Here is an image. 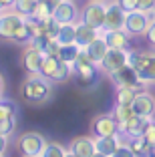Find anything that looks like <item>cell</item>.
<instances>
[{
    "instance_id": "44dd1931",
    "label": "cell",
    "mask_w": 155,
    "mask_h": 157,
    "mask_svg": "<svg viewBox=\"0 0 155 157\" xmlns=\"http://www.w3.org/2000/svg\"><path fill=\"white\" fill-rule=\"evenodd\" d=\"M83 48L77 44V42H68V44H60L59 46V59L63 60V63H68V65H73L75 60H77L79 52H81Z\"/></svg>"
},
{
    "instance_id": "cb8c5ba5",
    "label": "cell",
    "mask_w": 155,
    "mask_h": 157,
    "mask_svg": "<svg viewBox=\"0 0 155 157\" xmlns=\"http://www.w3.org/2000/svg\"><path fill=\"white\" fill-rule=\"evenodd\" d=\"M75 22H67L59 26V33H56V40L60 44H68V42H75Z\"/></svg>"
},
{
    "instance_id": "836d02e7",
    "label": "cell",
    "mask_w": 155,
    "mask_h": 157,
    "mask_svg": "<svg viewBox=\"0 0 155 157\" xmlns=\"http://www.w3.org/2000/svg\"><path fill=\"white\" fill-rule=\"evenodd\" d=\"M145 36H147V40H149V44L155 46V20L149 22V26H147V30H145Z\"/></svg>"
},
{
    "instance_id": "d6a6232c",
    "label": "cell",
    "mask_w": 155,
    "mask_h": 157,
    "mask_svg": "<svg viewBox=\"0 0 155 157\" xmlns=\"http://www.w3.org/2000/svg\"><path fill=\"white\" fill-rule=\"evenodd\" d=\"M115 157H133V151L129 147V143H119L117 151H115Z\"/></svg>"
},
{
    "instance_id": "7402d4cb",
    "label": "cell",
    "mask_w": 155,
    "mask_h": 157,
    "mask_svg": "<svg viewBox=\"0 0 155 157\" xmlns=\"http://www.w3.org/2000/svg\"><path fill=\"white\" fill-rule=\"evenodd\" d=\"M71 77H73V65H68V63H63V60H60L59 67L50 73L48 81H50V83H64V81H68Z\"/></svg>"
},
{
    "instance_id": "3957f363",
    "label": "cell",
    "mask_w": 155,
    "mask_h": 157,
    "mask_svg": "<svg viewBox=\"0 0 155 157\" xmlns=\"http://www.w3.org/2000/svg\"><path fill=\"white\" fill-rule=\"evenodd\" d=\"M127 63L137 71L143 83H155V52L149 51H129Z\"/></svg>"
},
{
    "instance_id": "8fae6325",
    "label": "cell",
    "mask_w": 155,
    "mask_h": 157,
    "mask_svg": "<svg viewBox=\"0 0 155 157\" xmlns=\"http://www.w3.org/2000/svg\"><path fill=\"white\" fill-rule=\"evenodd\" d=\"M127 59H129V51H121V48H109L107 55L103 56V60L99 63V69L103 73H113V71L121 69L123 65H127Z\"/></svg>"
},
{
    "instance_id": "4316f807",
    "label": "cell",
    "mask_w": 155,
    "mask_h": 157,
    "mask_svg": "<svg viewBox=\"0 0 155 157\" xmlns=\"http://www.w3.org/2000/svg\"><path fill=\"white\" fill-rule=\"evenodd\" d=\"M141 135H143V139L147 141V145L151 147V155H155V117L147 119V123H145V127H143Z\"/></svg>"
},
{
    "instance_id": "f1b7e54d",
    "label": "cell",
    "mask_w": 155,
    "mask_h": 157,
    "mask_svg": "<svg viewBox=\"0 0 155 157\" xmlns=\"http://www.w3.org/2000/svg\"><path fill=\"white\" fill-rule=\"evenodd\" d=\"M34 4H37V0H16L14 6H12V10H16L18 14H22L24 18H26V16H30Z\"/></svg>"
},
{
    "instance_id": "ab89813d",
    "label": "cell",
    "mask_w": 155,
    "mask_h": 157,
    "mask_svg": "<svg viewBox=\"0 0 155 157\" xmlns=\"http://www.w3.org/2000/svg\"><path fill=\"white\" fill-rule=\"evenodd\" d=\"M147 18H149V22H151V20H155V6L151 10H147Z\"/></svg>"
},
{
    "instance_id": "d6986e66",
    "label": "cell",
    "mask_w": 155,
    "mask_h": 157,
    "mask_svg": "<svg viewBox=\"0 0 155 157\" xmlns=\"http://www.w3.org/2000/svg\"><path fill=\"white\" fill-rule=\"evenodd\" d=\"M83 51H85V55H87L89 59L93 60V63H97V65H99L101 60H103V56L107 55V51H109V46H107L105 38H103V36L99 34V36H97V38H93V40L89 42V44L85 46Z\"/></svg>"
},
{
    "instance_id": "4dcf8cb0",
    "label": "cell",
    "mask_w": 155,
    "mask_h": 157,
    "mask_svg": "<svg viewBox=\"0 0 155 157\" xmlns=\"http://www.w3.org/2000/svg\"><path fill=\"white\" fill-rule=\"evenodd\" d=\"M14 129H16V117H4V119H0V133L4 135H12Z\"/></svg>"
},
{
    "instance_id": "ac0fdd59",
    "label": "cell",
    "mask_w": 155,
    "mask_h": 157,
    "mask_svg": "<svg viewBox=\"0 0 155 157\" xmlns=\"http://www.w3.org/2000/svg\"><path fill=\"white\" fill-rule=\"evenodd\" d=\"M145 123H147L145 117H139V115H135V113H133L129 119H125L123 123H119V133L125 135V137H135V135H141Z\"/></svg>"
},
{
    "instance_id": "7a4b0ae2",
    "label": "cell",
    "mask_w": 155,
    "mask_h": 157,
    "mask_svg": "<svg viewBox=\"0 0 155 157\" xmlns=\"http://www.w3.org/2000/svg\"><path fill=\"white\" fill-rule=\"evenodd\" d=\"M99 65L97 63H93L91 59H89L87 55H85V51L79 52L77 60L73 63V75L77 77L79 85H81L83 89H91L97 85V81H99Z\"/></svg>"
},
{
    "instance_id": "52a82bcc",
    "label": "cell",
    "mask_w": 155,
    "mask_h": 157,
    "mask_svg": "<svg viewBox=\"0 0 155 157\" xmlns=\"http://www.w3.org/2000/svg\"><path fill=\"white\" fill-rule=\"evenodd\" d=\"M105 6H107V2L91 0L89 4L83 6L81 20H83V22H87L89 26L97 28V30H103V24H105Z\"/></svg>"
},
{
    "instance_id": "484cf974",
    "label": "cell",
    "mask_w": 155,
    "mask_h": 157,
    "mask_svg": "<svg viewBox=\"0 0 155 157\" xmlns=\"http://www.w3.org/2000/svg\"><path fill=\"white\" fill-rule=\"evenodd\" d=\"M30 18L37 20V22H46V20L52 18V10L46 4H42V2H37L34 8H32V12H30Z\"/></svg>"
},
{
    "instance_id": "6da1fadb",
    "label": "cell",
    "mask_w": 155,
    "mask_h": 157,
    "mask_svg": "<svg viewBox=\"0 0 155 157\" xmlns=\"http://www.w3.org/2000/svg\"><path fill=\"white\" fill-rule=\"evenodd\" d=\"M52 93V85H50L48 78H45L42 75H30L22 83L20 87V97L24 99L30 105H38V103H45Z\"/></svg>"
},
{
    "instance_id": "5bb4252c",
    "label": "cell",
    "mask_w": 155,
    "mask_h": 157,
    "mask_svg": "<svg viewBox=\"0 0 155 157\" xmlns=\"http://www.w3.org/2000/svg\"><path fill=\"white\" fill-rule=\"evenodd\" d=\"M123 22H125V12H123V8H121L115 0L107 2L103 30H117V28H123Z\"/></svg>"
},
{
    "instance_id": "5b68a950",
    "label": "cell",
    "mask_w": 155,
    "mask_h": 157,
    "mask_svg": "<svg viewBox=\"0 0 155 157\" xmlns=\"http://www.w3.org/2000/svg\"><path fill=\"white\" fill-rule=\"evenodd\" d=\"M45 143V137L38 131H26L18 137V151L24 157H41Z\"/></svg>"
},
{
    "instance_id": "f546056e",
    "label": "cell",
    "mask_w": 155,
    "mask_h": 157,
    "mask_svg": "<svg viewBox=\"0 0 155 157\" xmlns=\"http://www.w3.org/2000/svg\"><path fill=\"white\" fill-rule=\"evenodd\" d=\"M131 115H133L131 105H115L113 117H115V121H117V125H119V123H123L125 119H129Z\"/></svg>"
},
{
    "instance_id": "d4e9b609",
    "label": "cell",
    "mask_w": 155,
    "mask_h": 157,
    "mask_svg": "<svg viewBox=\"0 0 155 157\" xmlns=\"http://www.w3.org/2000/svg\"><path fill=\"white\" fill-rule=\"evenodd\" d=\"M137 89L133 87H117V93H115V103L117 105H131L133 99H135Z\"/></svg>"
},
{
    "instance_id": "d590c367",
    "label": "cell",
    "mask_w": 155,
    "mask_h": 157,
    "mask_svg": "<svg viewBox=\"0 0 155 157\" xmlns=\"http://www.w3.org/2000/svg\"><path fill=\"white\" fill-rule=\"evenodd\" d=\"M6 149H8V135L0 133V155H4Z\"/></svg>"
},
{
    "instance_id": "1f68e13d",
    "label": "cell",
    "mask_w": 155,
    "mask_h": 157,
    "mask_svg": "<svg viewBox=\"0 0 155 157\" xmlns=\"http://www.w3.org/2000/svg\"><path fill=\"white\" fill-rule=\"evenodd\" d=\"M121 8H123V12H131V10H139V6H137V0H115Z\"/></svg>"
},
{
    "instance_id": "ba28073f",
    "label": "cell",
    "mask_w": 155,
    "mask_h": 157,
    "mask_svg": "<svg viewBox=\"0 0 155 157\" xmlns=\"http://www.w3.org/2000/svg\"><path fill=\"white\" fill-rule=\"evenodd\" d=\"M149 26V18H147V12L143 10H131V12L125 14V22H123V30L129 36H143Z\"/></svg>"
},
{
    "instance_id": "8992f818",
    "label": "cell",
    "mask_w": 155,
    "mask_h": 157,
    "mask_svg": "<svg viewBox=\"0 0 155 157\" xmlns=\"http://www.w3.org/2000/svg\"><path fill=\"white\" fill-rule=\"evenodd\" d=\"M111 81H113L117 87H133L137 89V91H141V89H145L147 83H143L141 78H139V75H137V71L133 69L131 65H123L121 69L113 71V73H109Z\"/></svg>"
},
{
    "instance_id": "9c48e42d",
    "label": "cell",
    "mask_w": 155,
    "mask_h": 157,
    "mask_svg": "<svg viewBox=\"0 0 155 157\" xmlns=\"http://www.w3.org/2000/svg\"><path fill=\"white\" fill-rule=\"evenodd\" d=\"M131 109H133L135 115L145 117V119L155 117V95L149 93V91H145V89L137 91L135 99H133V103H131Z\"/></svg>"
},
{
    "instance_id": "e0dca14e",
    "label": "cell",
    "mask_w": 155,
    "mask_h": 157,
    "mask_svg": "<svg viewBox=\"0 0 155 157\" xmlns=\"http://www.w3.org/2000/svg\"><path fill=\"white\" fill-rule=\"evenodd\" d=\"M101 36L105 38L107 46L109 48H121V51H129V34L125 33L123 28H117V30H101Z\"/></svg>"
},
{
    "instance_id": "603a6c76",
    "label": "cell",
    "mask_w": 155,
    "mask_h": 157,
    "mask_svg": "<svg viewBox=\"0 0 155 157\" xmlns=\"http://www.w3.org/2000/svg\"><path fill=\"white\" fill-rule=\"evenodd\" d=\"M129 147H131L133 155H151V147L147 145V141L143 139V135H135V137H127Z\"/></svg>"
},
{
    "instance_id": "e575fe53",
    "label": "cell",
    "mask_w": 155,
    "mask_h": 157,
    "mask_svg": "<svg viewBox=\"0 0 155 157\" xmlns=\"http://www.w3.org/2000/svg\"><path fill=\"white\" fill-rule=\"evenodd\" d=\"M137 6H139V10L147 12V10H151L155 6V0H137Z\"/></svg>"
},
{
    "instance_id": "60d3db41",
    "label": "cell",
    "mask_w": 155,
    "mask_h": 157,
    "mask_svg": "<svg viewBox=\"0 0 155 157\" xmlns=\"http://www.w3.org/2000/svg\"><path fill=\"white\" fill-rule=\"evenodd\" d=\"M99 2H107V0H99Z\"/></svg>"
},
{
    "instance_id": "8d00e7d4",
    "label": "cell",
    "mask_w": 155,
    "mask_h": 157,
    "mask_svg": "<svg viewBox=\"0 0 155 157\" xmlns=\"http://www.w3.org/2000/svg\"><path fill=\"white\" fill-rule=\"evenodd\" d=\"M37 2H42V4H46V6H48L50 10H55V6L59 4L60 0H37Z\"/></svg>"
},
{
    "instance_id": "2e32d148",
    "label": "cell",
    "mask_w": 155,
    "mask_h": 157,
    "mask_svg": "<svg viewBox=\"0 0 155 157\" xmlns=\"http://www.w3.org/2000/svg\"><path fill=\"white\" fill-rule=\"evenodd\" d=\"M121 137L119 135H105V137H97L95 139V155L101 157H115Z\"/></svg>"
},
{
    "instance_id": "277c9868",
    "label": "cell",
    "mask_w": 155,
    "mask_h": 157,
    "mask_svg": "<svg viewBox=\"0 0 155 157\" xmlns=\"http://www.w3.org/2000/svg\"><path fill=\"white\" fill-rule=\"evenodd\" d=\"M24 24V16L18 14L16 10H2L0 12V38L4 40H14L16 33Z\"/></svg>"
},
{
    "instance_id": "30bf717a",
    "label": "cell",
    "mask_w": 155,
    "mask_h": 157,
    "mask_svg": "<svg viewBox=\"0 0 155 157\" xmlns=\"http://www.w3.org/2000/svg\"><path fill=\"white\" fill-rule=\"evenodd\" d=\"M91 133L95 137H105V135H119V125L115 121L113 113L97 115L91 123Z\"/></svg>"
},
{
    "instance_id": "ffe728a7",
    "label": "cell",
    "mask_w": 155,
    "mask_h": 157,
    "mask_svg": "<svg viewBox=\"0 0 155 157\" xmlns=\"http://www.w3.org/2000/svg\"><path fill=\"white\" fill-rule=\"evenodd\" d=\"M101 34V30H97V28L89 26L87 22H79L77 26H75V42H77L81 48H85V46L89 44V42L93 40V38H97Z\"/></svg>"
},
{
    "instance_id": "4fadbf2b",
    "label": "cell",
    "mask_w": 155,
    "mask_h": 157,
    "mask_svg": "<svg viewBox=\"0 0 155 157\" xmlns=\"http://www.w3.org/2000/svg\"><path fill=\"white\" fill-rule=\"evenodd\" d=\"M42 59H45V52L38 51L34 44H30V42H28V46L24 48V52H22L20 65H22V69L26 71L28 75H37V73H38V69H41Z\"/></svg>"
},
{
    "instance_id": "7c38bea8",
    "label": "cell",
    "mask_w": 155,
    "mask_h": 157,
    "mask_svg": "<svg viewBox=\"0 0 155 157\" xmlns=\"http://www.w3.org/2000/svg\"><path fill=\"white\" fill-rule=\"evenodd\" d=\"M52 18L59 24L67 22H77L79 20V6L75 4V0H60L52 10Z\"/></svg>"
},
{
    "instance_id": "f35d334b",
    "label": "cell",
    "mask_w": 155,
    "mask_h": 157,
    "mask_svg": "<svg viewBox=\"0 0 155 157\" xmlns=\"http://www.w3.org/2000/svg\"><path fill=\"white\" fill-rule=\"evenodd\" d=\"M2 95H4V77L0 73V99H2Z\"/></svg>"
},
{
    "instance_id": "74e56055",
    "label": "cell",
    "mask_w": 155,
    "mask_h": 157,
    "mask_svg": "<svg viewBox=\"0 0 155 157\" xmlns=\"http://www.w3.org/2000/svg\"><path fill=\"white\" fill-rule=\"evenodd\" d=\"M14 2L16 0H0V6H2V10H6V8H12Z\"/></svg>"
},
{
    "instance_id": "9a60e30c",
    "label": "cell",
    "mask_w": 155,
    "mask_h": 157,
    "mask_svg": "<svg viewBox=\"0 0 155 157\" xmlns=\"http://www.w3.org/2000/svg\"><path fill=\"white\" fill-rule=\"evenodd\" d=\"M68 153L75 155V157H95V139L87 137V135L75 137L71 141Z\"/></svg>"
},
{
    "instance_id": "83f0119b",
    "label": "cell",
    "mask_w": 155,
    "mask_h": 157,
    "mask_svg": "<svg viewBox=\"0 0 155 157\" xmlns=\"http://www.w3.org/2000/svg\"><path fill=\"white\" fill-rule=\"evenodd\" d=\"M42 157H67V155H71V153L67 151V149L63 147V145H59V143H45V147H42V153H41Z\"/></svg>"
}]
</instances>
